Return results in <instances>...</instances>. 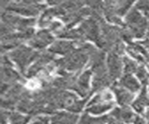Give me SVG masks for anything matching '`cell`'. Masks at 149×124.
I'll return each mask as SVG.
<instances>
[{
  "instance_id": "ab89813d",
  "label": "cell",
  "mask_w": 149,
  "mask_h": 124,
  "mask_svg": "<svg viewBox=\"0 0 149 124\" xmlns=\"http://www.w3.org/2000/svg\"><path fill=\"white\" fill-rule=\"evenodd\" d=\"M148 83H149V80H148Z\"/></svg>"
},
{
  "instance_id": "52a82bcc",
  "label": "cell",
  "mask_w": 149,
  "mask_h": 124,
  "mask_svg": "<svg viewBox=\"0 0 149 124\" xmlns=\"http://www.w3.org/2000/svg\"><path fill=\"white\" fill-rule=\"evenodd\" d=\"M2 24H6L9 28L14 30L23 31L26 29L32 28V26L35 24L36 20L35 19H23L19 16L10 14V13L5 12L2 13Z\"/></svg>"
},
{
  "instance_id": "4316f807",
  "label": "cell",
  "mask_w": 149,
  "mask_h": 124,
  "mask_svg": "<svg viewBox=\"0 0 149 124\" xmlns=\"http://www.w3.org/2000/svg\"><path fill=\"white\" fill-rule=\"evenodd\" d=\"M136 75L138 77V79L141 80V82L143 85H146L148 82V80H149V75L147 74L146 68H144L143 66H139L138 67V69L136 71Z\"/></svg>"
},
{
  "instance_id": "8d00e7d4",
  "label": "cell",
  "mask_w": 149,
  "mask_h": 124,
  "mask_svg": "<svg viewBox=\"0 0 149 124\" xmlns=\"http://www.w3.org/2000/svg\"><path fill=\"white\" fill-rule=\"evenodd\" d=\"M2 124H8V122L6 121V118H5L4 114H3V118H2Z\"/></svg>"
},
{
  "instance_id": "836d02e7",
  "label": "cell",
  "mask_w": 149,
  "mask_h": 124,
  "mask_svg": "<svg viewBox=\"0 0 149 124\" xmlns=\"http://www.w3.org/2000/svg\"><path fill=\"white\" fill-rule=\"evenodd\" d=\"M141 43L144 48H146V52L148 53V62H149V39H146V40H143L142 41V42H140Z\"/></svg>"
},
{
  "instance_id": "30bf717a",
  "label": "cell",
  "mask_w": 149,
  "mask_h": 124,
  "mask_svg": "<svg viewBox=\"0 0 149 124\" xmlns=\"http://www.w3.org/2000/svg\"><path fill=\"white\" fill-rule=\"evenodd\" d=\"M107 68H108V75L112 80L119 77L122 70V62H121L120 55L109 52L108 58H107Z\"/></svg>"
},
{
  "instance_id": "7402d4cb",
  "label": "cell",
  "mask_w": 149,
  "mask_h": 124,
  "mask_svg": "<svg viewBox=\"0 0 149 124\" xmlns=\"http://www.w3.org/2000/svg\"><path fill=\"white\" fill-rule=\"evenodd\" d=\"M109 116H104L100 118H92L88 114H84L78 124H107L109 121Z\"/></svg>"
},
{
  "instance_id": "f546056e",
  "label": "cell",
  "mask_w": 149,
  "mask_h": 124,
  "mask_svg": "<svg viewBox=\"0 0 149 124\" xmlns=\"http://www.w3.org/2000/svg\"><path fill=\"white\" fill-rule=\"evenodd\" d=\"M136 10H140L143 12L149 11V0H143V1H139L136 4Z\"/></svg>"
},
{
  "instance_id": "7c38bea8",
  "label": "cell",
  "mask_w": 149,
  "mask_h": 124,
  "mask_svg": "<svg viewBox=\"0 0 149 124\" xmlns=\"http://www.w3.org/2000/svg\"><path fill=\"white\" fill-rule=\"evenodd\" d=\"M91 75V70H87L81 74L79 77H77V79L76 81L73 90H74L78 94H80L83 97L88 98V96L91 94L90 93V87H88V81Z\"/></svg>"
},
{
  "instance_id": "7a4b0ae2",
  "label": "cell",
  "mask_w": 149,
  "mask_h": 124,
  "mask_svg": "<svg viewBox=\"0 0 149 124\" xmlns=\"http://www.w3.org/2000/svg\"><path fill=\"white\" fill-rule=\"evenodd\" d=\"M133 4L132 1L122 0V1H104L102 4V13H104L106 19L111 22L123 25L120 17L125 15Z\"/></svg>"
},
{
  "instance_id": "e575fe53",
  "label": "cell",
  "mask_w": 149,
  "mask_h": 124,
  "mask_svg": "<svg viewBox=\"0 0 149 124\" xmlns=\"http://www.w3.org/2000/svg\"><path fill=\"white\" fill-rule=\"evenodd\" d=\"M107 124H124V123H122L121 121H118V119H116L113 117L110 116L109 121H108V122H107Z\"/></svg>"
},
{
  "instance_id": "d6a6232c",
  "label": "cell",
  "mask_w": 149,
  "mask_h": 124,
  "mask_svg": "<svg viewBox=\"0 0 149 124\" xmlns=\"http://www.w3.org/2000/svg\"><path fill=\"white\" fill-rule=\"evenodd\" d=\"M133 123L134 124H146V121L142 118V117H140V116H135L134 118V121H133Z\"/></svg>"
},
{
  "instance_id": "74e56055",
  "label": "cell",
  "mask_w": 149,
  "mask_h": 124,
  "mask_svg": "<svg viewBox=\"0 0 149 124\" xmlns=\"http://www.w3.org/2000/svg\"><path fill=\"white\" fill-rule=\"evenodd\" d=\"M148 36H149V26H148Z\"/></svg>"
},
{
  "instance_id": "8992f818",
  "label": "cell",
  "mask_w": 149,
  "mask_h": 124,
  "mask_svg": "<svg viewBox=\"0 0 149 124\" xmlns=\"http://www.w3.org/2000/svg\"><path fill=\"white\" fill-rule=\"evenodd\" d=\"M25 91L26 88L21 84L12 85L6 93L2 95V107L7 109H14L15 107H18Z\"/></svg>"
},
{
  "instance_id": "9a60e30c",
  "label": "cell",
  "mask_w": 149,
  "mask_h": 124,
  "mask_svg": "<svg viewBox=\"0 0 149 124\" xmlns=\"http://www.w3.org/2000/svg\"><path fill=\"white\" fill-rule=\"evenodd\" d=\"M136 115H134L132 111L128 107H123L121 108H115L113 112H111V117L118 119L119 121L124 122H133L134 118Z\"/></svg>"
},
{
  "instance_id": "d4e9b609",
  "label": "cell",
  "mask_w": 149,
  "mask_h": 124,
  "mask_svg": "<svg viewBox=\"0 0 149 124\" xmlns=\"http://www.w3.org/2000/svg\"><path fill=\"white\" fill-rule=\"evenodd\" d=\"M110 102H113V101H112L111 93H107V91H104V93H102L100 94H98L97 96H95L88 104L93 105V104H105V103H110Z\"/></svg>"
},
{
  "instance_id": "f35d334b",
  "label": "cell",
  "mask_w": 149,
  "mask_h": 124,
  "mask_svg": "<svg viewBox=\"0 0 149 124\" xmlns=\"http://www.w3.org/2000/svg\"><path fill=\"white\" fill-rule=\"evenodd\" d=\"M148 18H149V14H148Z\"/></svg>"
},
{
  "instance_id": "ac0fdd59",
  "label": "cell",
  "mask_w": 149,
  "mask_h": 124,
  "mask_svg": "<svg viewBox=\"0 0 149 124\" xmlns=\"http://www.w3.org/2000/svg\"><path fill=\"white\" fill-rule=\"evenodd\" d=\"M54 17H61L62 18V13H61L59 8H52L46 10L45 12L43 13V15L41 16V18L38 21V24L40 27H44L47 25H49L52 22V19Z\"/></svg>"
},
{
  "instance_id": "3957f363",
  "label": "cell",
  "mask_w": 149,
  "mask_h": 124,
  "mask_svg": "<svg viewBox=\"0 0 149 124\" xmlns=\"http://www.w3.org/2000/svg\"><path fill=\"white\" fill-rule=\"evenodd\" d=\"M132 35L136 38H141L148 29V22L136 8L132 10L126 17V25Z\"/></svg>"
},
{
  "instance_id": "603a6c76",
  "label": "cell",
  "mask_w": 149,
  "mask_h": 124,
  "mask_svg": "<svg viewBox=\"0 0 149 124\" xmlns=\"http://www.w3.org/2000/svg\"><path fill=\"white\" fill-rule=\"evenodd\" d=\"M114 105L113 102L110 103H105V104H93V105H90L87 108V112H90L91 114H101L102 112H105L107 110H109L110 108H112V107Z\"/></svg>"
},
{
  "instance_id": "d590c367",
  "label": "cell",
  "mask_w": 149,
  "mask_h": 124,
  "mask_svg": "<svg viewBox=\"0 0 149 124\" xmlns=\"http://www.w3.org/2000/svg\"><path fill=\"white\" fill-rule=\"evenodd\" d=\"M146 119H147V124H149V108L147 109V111L146 113Z\"/></svg>"
},
{
  "instance_id": "5b68a950",
  "label": "cell",
  "mask_w": 149,
  "mask_h": 124,
  "mask_svg": "<svg viewBox=\"0 0 149 124\" xmlns=\"http://www.w3.org/2000/svg\"><path fill=\"white\" fill-rule=\"evenodd\" d=\"M46 8L44 5L39 4L33 0H22V1L17 2H8L6 7L7 11L19 13L22 15L27 16H35L40 12V10Z\"/></svg>"
},
{
  "instance_id": "83f0119b",
  "label": "cell",
  "mask_w": 149,
  "mask_h": 124,
  "mask_svg": "<svg viewBox=\"0 0 149 124\" xmlns=\"http://www.w3.org/2000/svg\"><path fill=\"white\" fill-rule=\"evenodd\" d=\"M126 49H127V52H128L130 55H132V56L134 59L138 60L139 62H141V63H147V62H146V60L144 59V57L143 56V55H142V54H140L136 49H134L132 48V45H129Z\"/></svg>"
},
{
  "instance_id": "4dcf8cb0",
  "label": "cell",
  "mask_w": 149,
  "mask_h": 124,
  "mask_svg": "<svg viewBox=\"0 0 149 124\" xmlns=\"http://www.w3.org/2000/svg\"><path fill=\"white\" fill-rule=\"evenodd\" d=\"M61 27H62V25H61V24L59 22H52L51 24H49V28L51 31L55 32V33H57L58 31H60Z\"/></svg>"
},
{
  "instance_id": "8fae6325",
  "label": "cell",
  "mask_w": 149,
  "mask_h": 124,
  "mask_svg": "<svg viewBox=\"0 0 149 124\" xmlns=\"http://www.w3.org/2000/svg\"><path fill=\"white\" fill-rule=\"evenodd\" d=\"M91 10L90 8H83L79 10L68 13V14L64 15L63 17L61 18V19L66 22V26H65L64 29L70 30V28H72L74 24H77V22L82 21L84 17L91 15Z\"/></svg>"
},
{
  "instance_id": "ba28073f",
  "label": "cell",
  "mask_w": 149,
  "mask_h": 124,
  "mask_svg": "<svg viewBox=\"0 0 149 124\" xmlns=\"http://www.w3.org/2000/svg\"><path fill=\"white\" fill-rule=\"evenodd\" d=\"M54 56L50 52H45L39 53L38 57L36 59V63H34L27 71L26 76L28 77H34L35 76L38 75L40 72L43 71L49 63L53 61Z\"/></svg>"
},
{
  "instance_id": "484cf974",
  "label": "cell",
  "mask_w": 149,
  "mask_h": 124,
  "mask_svg": "<svg viewBox=\"0 0 149 124\" xmlns=\"http://www.w3.org/2000/svg\"><path fill=\"white\" fill-rule=\"evenodd\" d=\"M123 62H124V65H125V73L128 75L132 74V73H136L138 69V65L132 60H130L128 57H124L123 58Z\"/></svg>"
},
{
  "instance_id": "5bb4252c",
  "label": "cell",
  "mask_w": 149,
  "mask_h": 124,
  "mask_svg": "<svg viewBox=\"0 0 149 124\" xmlns=\"http://www.w3.org/2000/svg\"><path fill=\"white\" fill-rule=\"evenodd\" d=\"M113 91L116 96L118 104L121 107H128V104L132 103L133 100V94L130 93V91L124 89L123 87L114 85L113 86Z\"/></svg>"
},
{
  "instance_id": "44dd1931",
  "label": "cell",
  "mask_w": 149,
  "mask_h": 124,
  "mask_svg": "<svg viewBox=\"0 0 149 124\" xmlns=\"http://www.w3.org/2000/svg\"><path fill=\"white\" fill-rule=\"evenodd\" d=\"M119 86L123 87L124 89H127L130 93H135V91H137L140 89L139 82H137V80L132 75H128V74H126L120 79Z\"/></svg>"
},
{
  "instance_id": "ffe728a7",
  "label": "cell",
  "mask_w": 149,
  "mask_h": 124,
  "mask_svg": "<svg viewBox=\"0 0 149 124\" xmlns=\"http://www.w3.org/2000/svg\"><path fill=\"white\" fill-rule=\"evenodd\" d=\"M77 116L70 113H58L51 118V124H74Z\"/></svg>"
},
{
  "instance_id": "9c48e42d",
  "label": "cell",
  "mask_w": 149,
  "mask_h": 124,
  "mask_svg": "<svg viewBox=\"0 0 149 124\" xmlns=\"http://www.w3.org/2000/svg\"><path fill=\"white\" fill-rule=\"evenodd\" d=\"M2 83L8 85H14L17 81L22 80V77L12 68V65L8 61V57H2V69H1Z\"/></svg>"
},
{
  "instance_id": "4fadbf2b",
  "label": "cell",
  "mask_w": 149,
  "mask_h": 124,
  "mask_svg": "<svg viewBox=\"0 0 149 124\" xmlns=\"http://www.w3.org/2000/svg\"><path fill=\"white\" fill-rule=\"evenodd\" d=\"M52 41L53 36L50 35L48 30H41L29 40V44L33 48L41 49H44L47 45H49Z\"/></svg>"
},
{
  "instance_id": "2e32d148",
  "label": "cell",
  "mask_w": 149,
  "mask_h": 124,
  "mask_svg": "<svg viewBox=\"0 0 149 124\" xmlns=\"http://www.w3.org/2000/svg\"><path fill=\"white\" fill-rule=\"evenodd\" d=\"M76 49L74 48V43L69 42V41H57L50 47L49 52L51 53H59V54H70Z\"/></svg>"
},
{
  "instance_id": "277c9868",
  "label": "cell",
  "mask_w": 149,
  "mask_h": 124,
  "mask_svg": "<svg viewBox=\"0 0 149 124\" xmlns=\"http://www.w3.org/2000/svg\"><path fill=\"white\" fill-rule=\"evenodd\" d=\"M38 55V52H35L32 49L25 47V46H20L9 53V57L13 60V62L16 63L22 74H24L29 63L34 60H36Z\"/></svg>"
},
{
  "instance_id": "e0dca14e",
  "label": "cell",
  "mask_w": 149,
  "mask_h": 124,
  "mask_svg": "<svg viewBox=\"0 0 149 124\" xmlns=\"http://www.w3.org/2000/svg\"><path fill=\"white\" fill-rule=\"evenodd\" d=\"M111 82H112V79H110L108 73L95 75L92 81L93 91H100L102 90H104V88L108 87L111 84Z\"/></svg>"
},
{
  "instance_id": "6da1fadb",
  "label": "cell",
  "mask_w": 149,
  "mask_h": 124,
  "mask_svg": "<svg viewBox=\"0 0 149 124\" xmlns=\"http://www.w3.org/2000/svg\"><path fill=\"white\" fill-rule=\"evenodd\" d=\"M96 49L90 44L83 43L76 49L73 52L66 55V57L54 61V65L59 68L60 72L66 71H77L84 66L91 55L94 52Z\"/></svg>"
},
{
  "instance_id": "cb8c5ba5",
  "label": "cell",
  "mask_w": 149,
  "mask_h": 124,
  "mask_svg": "<svg viewBox=\"0 0 149 124\" xmlns=\"http://www.w3.org/2000/svg\"><path fill=\"white\" fill-rule=\"evenodd\" d=\"M7 118H8L11 124H26L31 119L29 116H22L16 112L7 113Z\"/></svg>"
},
{
  "instance_id": "f1b7e54d",
  "label": "cell",
  "mask_w": 149,
  "mask_h": 124,
  "mask_svg": "<svg viewBox=\"0 0 149 124\" xmlns=\"http://www.w3.org/2000/svg\"><path fill=\"white\" fill-rule=\"evenodd\" d=\"M120 36H121V39L126 41V42H128L129 44L132 43V39L133 38V36L125 25L123 26V28L120 29Z\"/></svg>"
},
{
  "instance_id": "d6986e66",
  "label": "cell",
  "mask_w": 149,
  "mask_h": 124,
  "mask_svg": "<svg viewBox=\"0 0 149 124\" xmlns=\"http://www.w3.org/2000/svg\"><path fill=\"white\" fill-rule=\"evenodd\" d=\"M147 105H149V94L147 93L146 87H143L142 89L141 93L138 96V98L132 104V107L137 112L142 113L143 112L144 107H147Z\"/></svg>"
},
{
  "instance_id": "1f68e13d",
  "label": "cell",
  "mask_w": 149,
  "mask_h": 124,
  "mask_svg": "<svg viewBox=\"0 0 149 124\" xmlns=\"http://www.w3.org/2000/svg\"><path fill=\"white\" fill-rule=\"evenodd\" d=\"M49 119L48 117H40L32 124H49Z\"/></svg>"
}]
</instances>
